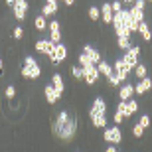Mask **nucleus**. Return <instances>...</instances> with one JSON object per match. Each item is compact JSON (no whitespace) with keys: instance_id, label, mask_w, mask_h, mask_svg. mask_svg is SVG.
I'll use <instances>...</instances> for the list:
<instances>
[{"instance_id":"nucleus-1","label":"nucleus","mask_w":152,"mask_h":152,"mask_svg":"<svg viewBox=\"0 0 152 152\" xmlns=\"http://www.w3.org/2000/svg\"><path fill=\"white\" fill-rule=\"evenodd\" d=\"M22 75H24V77H28V79H38L39 75H42V67L36 63V59L32 56H28L26 59H24Z\"/></svg>"},{"instance_id":"nucleus-2","label":"nucleus","mask_w":152,"mask_h":152,"mask_svg":"<svg viewBox=\"0 0 152 152\" xmlns=\"http://www.w3.org/2000/svg\"><path fill=\"white\" fill-rule=\"evenodd\" d=\"M53 132H56L59 138H63V140H69V138L75 134V118H69L67 123L61 124L59 129H53Z\"/></svg>"},{"instance_id":"nucleus-3","label":"nucleus","mask_w":152,"mask_h":152,"mask_svg":"<svg viewBox=\"0 0 152 152\" xmlns=\"http://www.w3.org/2000/svg\"><path fill=\"white\" fill-rule=\"evenodd\" d=\"M138 53H140V48H136V45H130V50L124 51V57L123 61L126 63V67L132 71L136 67V63H138Z\"/></svg>"},{"instance_id":"nucleus-4","label":"nucleus","mask_w":152,"mask_h":152,"mask_svg":"<svg viewBox=\"0 0 152 152\" xmlns=\"http://www.w3.org/2000/svg\"><path fill=\"white\" fill-rule=\"evenodd\" d=\"M99 69H97L95 63H89V65H83V79L87 85H95V81L99 79Z\"/></svg>"},{"instance_id":"nucleus-5","label":"nucleus","mask_w":152,"mask_h":152,"mask_svg":"<svg viewBox=\"0 0 152 152\" xmlns=\"http://www.w3.org/2000/svg\"><path fill=\"white\" fill-rule=\"evenodd\" d=\"M50 56V59H51V63H59V61H63L65 57H67V48L63 44H56V48H53V51L51 53H48Z\"/></svg>"},{"instance_id":"nucleus-6","label":"nucleus","mask_w":152,"mask_h":152,"mask_svg":"<svg viewBox=\"0 0 152 152\" xmlns=\"http://www.w3.org/2000/svg\"><path fill=\"white\" fill-rule=\"evenodd\" d=\"M105 140L107 142H113V144H118V142L123 140V134H121V129L118 126H111V129L105 130Z\"/></svg>"},{"instance_id":"nucleus-7","label":"nucleus","mask_w":152,"mask_h":152,"mask_svg":"<svg viewBox=\"0 0 152 152\" xmlns=\"http://www.w3.org/2000/svg\"><path fill=\"white\" fill-rule=\"evenodd\" d=\"M129 73H130V69L126 67V63H124L123 59H117V61H115V75L118 77V81L123 83L124 79H126V75H129Z\"/></svg>"},{"instance_id":"nucleus-8","label":"nucleus","mask_w":152,"mask_h":152,"mask_svg":"<svg viewBox=\"0 0 152 152\" xmlns=\"http://www.w3.org/2000/svg\"><path fill=\"white\" fill-rule=\"evenodd\" d=\"M14 16L16 20H24L26 18V10H28V2L26 0H14Z\"/></svg>"},{"instance_id":"nucleus-9","label":"nucleus","mask_w":152,"mask_h":152,"mask_svg":"<svg viewBox=\"0 0 152 152\" xmlns=\"http://www.w3.org/2000/svg\"><path fill=\"white\" fill-rule=\"evenodd\" d=\"M148 89H152V79L148 77V75H146V77H142L140 81L134 85V93H136V95H142V93H146Z\"/></svg>"},{"instance_id":"nucleus-10","label":"nucleus","mask_w":152,"mask_h":152,"mask_svg":"<svg viewBox=\"0 0 152 152\" xmlns=\"http://www.w3.org/2000/svg\"><path fill=\"white\" fill-rule=\"evenodd\" d=\"M99 10H101V18H103V22H105V24H111V22H113V8H111V4H109V2H105Z\"/></svg>"},{"instance_id":"nucleus-11","label":"nucleus","mask_w":152,"mask_h":152,"mask_svg":"<svg viewBox=\"0 0 152 152\" xmlns=\"http://www.w3.org/2000/svg\"><path fill=\"white\" fill-rule=\"evenodd\" d=\"M132 95H134V85H130V83L123 85V87H121V91H118V97H121V101H129Z\"/></svg>"},{"instance_id":"nucleus-12","label":"nucleus","mask_w":152,"mask_h":152,"mask_svg":"<svg viewBox=\"0 0 152 152\" xmlns=\"http://www.w3.org/2000/svg\"><path fill=\"white\" fill-rule=\"evenodd\" d=\"M91 123L95 124L97 129H103V126H107V117H105V115H101V113H93V111H91Z\"/></svg>"},{"instance_id":"nucleus-13","label":"nucleus","mask_w":152,"mask_h":152,"mask_svg":"<svg viewBox=\"0 0 152 152\" xmlns=\"http://www.w3.org/2000/svg\"><path fill=\"white\" fill-rule=\"evenodd\" d=\"M59 97H61V95L53 89V85H48V87H45V99H48V103H50V105L57 103V101H59Z\"/></svg>"},{"instance_id":"nucleus-14","label":"nucleus","mask_w":152,"mask_h":152,"mask_svg":"<svg viewBox=\"0 0 152 152\" xmlns=\"http://www.w3.org/2000/svg\"><path fill=\"white\" fill-rule=\"evenodd\" d=\"M83 53H87V56H89L91 63H99V61H101V53H99L95 48H91V45H85V48H83Z\"/></svg>"},{"instance_id":"nucleus-15","label":"nucleus","mask_w":152,"mask_h":152,"mask_svg":"<svg viewBox=\"0 0 152 152\" xmlns=\"http://www.w3.org/2000/svg\"><path fill=\"white\" fill-rule=\"evenodd\" d=\"M51 85H53V89L59 93V95H63V89H65V85H63V77L59 73H53V77H51Z\"/></svg>"},{"instance_id":"nucleus-16","label":"nucleus","mask_w":152,"mask_h":152,"mask_svg":"<svg viewBox=\"0 0 152 152\" xmlns=\"http://www.w3.org/2000/svg\"><path fill=\"white\" fill-rule=\"evenodd\" d=\"M91 111L93 113H101V115H105L107 113V103H105V99H95V103H93V107H91Z\"/></svg>"},{"instance_id":"nucleus-17","label":"nucleus","mask_w":152,"mask_h":152,"mask_svg":"<svg viewBox=\"0 0 152 152\" xmlns=\"http://www.w3.org/2000/svg\"><path fill=\"white\" fill-rule=\"evenodd\" d=\"M136 32H140V36H142V39H144V42H150V39H152L150 28H148V24L144 22V20H142V22L138 24V30H136Z\"/></svg>"},{"instance_id":"nucleus-18","label":"nucleus","mask_w":152,"mask_h":152,"mask_svg":"<svg viewBox=\"0 0 152 152\" xmlns=\"http://www.w3.org/2000/svg\"><path fill=\"white\" fill-rule=\"evenodd\" d=\"M136 109H138V103L134 99H129L126 101V111H124V117H132L136 113Z\"/></svg>"},{"instance_id":"nucleus-19","label":"nucleus","mask_w":152,"mask_h":152,"mask_svg":"<svg viewBox=\"0 0 152 152\" xmlns=\"http://www.w3.org/2000/svg\"><path fill=\"white\" fill-rule=\"evenodd\" d=\"M130 16H132V20H136V22H142L144 20V10H140V8H136V6H132V8H129Z\"/></svg>"},{"instance_id":"nucleus-20","label":"nucleus","mask_w":152,"mask_h":152,"mask_svg":"<svg viewBox=\"0 0 152 152\" xmlns=\"http://www.w3.org/2000/svg\"><path fill=\"white\" fill-rule=\"evenodd\" d=\"M97 69H99V73L107 75V77H109V75H111V73H113V69H111V65H109L107 61H103V59H101V61H99V63H97Z\"/></svg>"},{"instance_id":"nucleus-21","label":"nucleus","mask_w":152,"mask_h":152,"mask_svg":"<svg viewBox=\"0 0 152 152\" xmlns=\"http://www.w3.org/2000/svg\"><path fill=\"white\" fill-rule=\"evenodd\" d=\"M57 12V2H45L44 6V16H51Z\"/></svg>"},{"instance_id":"nucleus-22","label":"nucleus","mask_w":152,"mask_h":152,"mask_svg":"<svg viewBox=\"0 0 152 152\" xmlns=\"http://www.w3.org/2000/svg\"><path fill=\"white\" fill-rule=\"evenodd\" d=\"M134 73H136V77H146V65L144 63H136V67H134Z\"/></svg>"},{"instance_id":"nucleus-23","label":"nucleus","mask_w":152,"mask_h":152,"mask_svg":"<svg viewBox=\"0 0 152 152\" xmlns=\"http://www.w3.org/2000/svg\"><path fill=\"white\" fill-rule=\"evenodd\" d=\"M34 26H36V30H45V26H48V24H45V16H38Z\"/></svg>"},{"instance_id":"nucleus-24","label":"nucleus","mask_w":152,"mask_h":152,"mask_svg":"<svg viewBox=\"0 0 152 152\" xmlns=\"http://www.w3.org/2000/svg\"><path fill=\"white\" fill-rule=\"evenodd\" d=\"M89 18H91V20H99V18H101V10L95 8V6H91V8H89Z\"/></svg>"},{"instance_id":"nucleus-25","label":"nucleus","mask_w":152,"mask_h":152,"mask_svg":"<svg viewBox=\"0 0 152 152\" xmlns=\"http://www.w3.org/2000/svg\"><path fill=\"white\" fill-rule=\"evenodd\" d=\"M118 48L121 50H130V42H129V38H118Z\"/></svg>"},{"instance_id":"nucleus-26","label":"nucleus","mask_w":152,"mask_h":152,"mask_svg":"<svg viewBox=\"0 0 152 152\" xmlns=\"http://www.w3.org/2000/svg\"><path fill=\"white\" fill-rule=\"evenodd\" d=\"M132 134H134V136H136V138H140V136H142V134H144V129H142L140 124L136 123V124H134V126H132Z\"/></svg>"},{"instance_id":"nucleus-27","label":"nucleus","mask_w":152,"mask_h":152,"mask_svg":"<svg viewBox=\"0 0 152 152\" xmlns=\"http://www.w3.org/2000/svg\"><path fill=\"white\" fill-rule=\"evenodd\" d=\"M138 124H140L142 129L150 126V117H148V115H142V117H140V121H138Z\"/></svg>"},{"instance_id":"nucleus-28","label":"nucleus","mask_w":152,"mask_h":152,"mask_svg":"<svg viewBox=\"0 0 152 152\" xmlns=\"http://www.w3.org/2000/svg\"><path fill=\"white\" fill-rule=\"evenodd\" d=\"M79 63H81V67H83V65H89L91 63L89 56H87V53H81V56H79Z\"/></svg>"},{"instance_id":"nucleus-29","label":"nucleus","mask_w":152,"mask_h":152,"mask_svg":"<svg viewBox=\"0 0 152 152\" xmlns=\"http://www.w3.org/2000/svg\"><path fill=\"white\" fill-rule=\"evenodd\" d=\"M111 8H113V14L115 12H121L123 10V2H121V0H115L113 4H111Z\"/></svg>"},{"instance_id":"nucleus-30","label":"nucleus","mask_w":152,"mask_h":152,"mask_svg":"<svg viewBox=\"0 0 152 152\" xmlns=\"http://www.w3.org/2000/svg\"><path fill=\"white\" fill-rule=\"evenodd\" d=\"M14 95H16L14 85H8V87H6V97H8V99H14Z\"/></svg>"},{"instance_id":"nucleus-31","label":"nucleus","mask_w":152,"mask_h":152,"mask_svg":"<svg viewBox=\"0 0 152 152\" xmlns=\"http://www.w3.org/2000/svg\"><path fill=\"white\" fill-rule=\"evenodd\" d=\"M71 73L77 79H83V67H71Z\"/></svg>"},{"instance_id":"nucleus-32","label":"nucleus","mask_w":152,"mask_h":152,"mask_svg":"<svg viewBox=\"0 0 152 152\" xmlns=\"http://www.w3.org/2000/svg\"><path fill=\"white\" fill-rule=\"evenodd\" d=\"M109 83H111V85H121V81H118V77H117V75H115V71H113V73H111V75H109Z\"/></svg>"},{"instance_id":"nucleus-33","label":"nucleus","mask_w":152,"mask_h":152,"mask_svg":"<svg viewBox=\"0 0 152 152\" xmlns=\"http://www.w3.org/2000/svg\"><path fill=\"white\" fill-rule=\"evenodd\" d=\"M50 39L53 42V44H59V39H61V34H59V32H51Z\"/></svg>"},{"instance_id":"nucleus-34","label":"nucleus","mask_w":152,"mask_h":152,"mask_svg":"<svg viewBox=\"0 0 152 152\" xmlns=\"http://www.w3.org/2000/svg\"><path fill=\"white\" fill-rule=\"evenodd\" d=\"M117 111H118V113H123V117H124V111H126V101H121V103H118Z\"/></svg>"},{"instance_id":"nucleus-35","label":"nucleus","mask_w":152,"mask_h":152,"mask_svg":"<svg viewBox=\"0 0 152 152\" xmlns=\"http://www.w3.org/2000/svg\"><path fill=\"white\" fill-rule=\"evenodd\" d=\"M50 32H59V22H57V20H53V22L50 24Z\"/></svg>"},{"instance_id":"nucleus-36","label":"nucleus","mask_w":152,"mask_h":152,"mask_svg":"<svg viewBox=\"0 0 152 152\" xmlns=\"http://www.w3.org/2000/svg\"><path fill=\"white\" fill-rule=\"evenodd\" d=\"M22 34H24V30H22V28H16L14 32H12V36H14L16 39H20V38H22Z\"/></svg>"},{"instance_id":"nucleus-37","label":"nucleus","mask_w":152,"mask_h":152,"mask_svg":"<svg viewBox=\"0 0 152 152\" xmlns=\"http://www.w3.org/2000/svg\"><path fill=\"white\" fill-rule=\"evenodd\" d=\"M123 113H118V111H117V113H115V123H117V124H121V123H123Z\"/></svg>"},{"instance_id":"nucleus-38","label":"nucleus","mask_w":152,"mask_h":152,"mask_svg":"<svg viewBox=\"0 0 152 152\" xmlns=\"http://www.w3.org/2000/svg\"><path fill=\"white\" fill-rule=\"evenodd\" d=\"M134 6L140 8V10H144V0H134Z\"/></svg>"},{"instance_id":"nucleus-39","label":"nucleus","mask_w":152,"mask_h":152,"mask_svg":"<svg viewBox=\"0 0 152 152\" xmlns=\"http://www.w3.org/2000/svg\"><path fill=\"white\" fill-rule=\"evenodd\" d=\"M105 152H117V148H115V146H109V148H107Z\"/></svg>"},{"instance_id":"nucleus-40","label":"nucleus","mask_w":152,"mask_h":152,"mask_svg":"<svg viewBox=\"0 0 152 152\" xmlns=\"http://www.w3.org/2000/svg\"><path fill=\"white\" fill-rule=\"evenodd\" d=\"M121 2H123V4H132L134 0H121Z\"/></svg>"},{"instance_id":"nucleus-41","label":"nucleus","mask_w":152,"mask_h":152,"mask_svg":"<svg viewBox=\"0 0 152 152\" xmlns=\"http://www.w3.org/2000/svg\"><path fill=\"white\" fill-rule=\"evenodd\" d=\"M63 2H65V4H67V6H71V4H73V2H75V0H63Z\"/></svg>"},{"instance_id":"nucleus-42","label":"nucleus","mask_w":152,"mask_h":152,"mask_svg":"<svg viewBox=\"0 0 152 152\" xmlns=\"http://www.w3.org/2000/svg\"><path fill=\"white\" fill-rule=\"evenodd\" d=\"M6 4H8V6H14V0H6Z\"/></svg>"},{"instance_id":"nucleus-43","label":"nucleus","mask_w":152,"mask_h":152,"mask_svg":"<svg viewBox=\"0 0 152 152\" xmlns=\"http://www.w3.org/2000/svg\"><path fill=\"white\" fill-rule=\"evenodd\" d=\"M48 2H57V0H48Z\"/></svg>"},{"instance_id":"nucleus-44","label":"nucleus","mask_w":152,"mask_h":152,"mask_svg":"<svg viewBox=\"0 0 152 152\" xmlns=\"http://www.w3.org/2000/svg\"><path fill=\"white\" fill-rule=\"evenodd\" d=\"M0 69H2V59H0Z\"/></svg>"}]
</instances>
